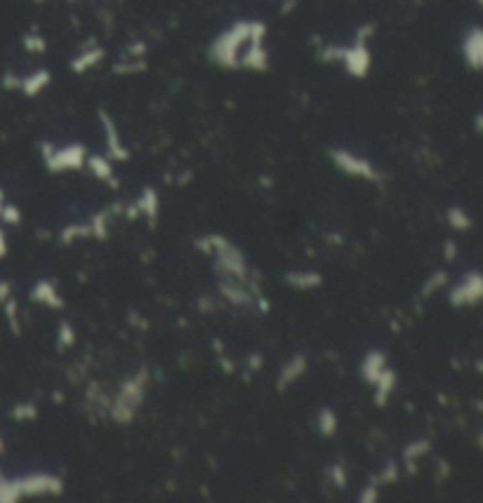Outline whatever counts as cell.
Here are the masks:
<instances>
[{
    "mask_svg": "<svg viewBox=\"0 0 483 503\" xmlns=\"http://www.w3.org/2000/svg\"><path fill=\"white\" fill-rule=\"evenodd\" d=\"M255 36H266V24L257 19H239L232 26H227L222 33L214 36L210 43V61L227 71H236L241 68V52L245 50Z\"/></svg>",
    "mask_w": 483,
    "mask_h": 503,
    "instance_id": "obj_1",
    "label": "cell"
},
{
    "mask_svg": "<svg viewBox=\"0 0 483 503\" xmlns=\"http://www.w3.org/2000/svg\"><path fill=\"white\" fill-rule=\"evenodd\" d=\"M147 381H149V371L140 369L135 376H130L120 383L118 396L113 398L109 405V414L113 421L116 423H133L135 421V416L142 407L144 393H147Z\"/></svg>",
    "mask_w": 483,
    "mask_h": 503,
    "instance_id": "obj_2",
    "label": "cell"
},
{
    "mask_svg": "<svg viewBox=\"0 0 483 503\" xmlns=\"http://www.w3.org/2000/svg\"><path fill=\"white\" fill-rule=\"evenodd\" d=\"M198 247H201V252L212 254L214 266H217V270L224 277H236V280H245V277H248V264H245L241 250L229 243L227 238L212 233L208 238H203L201 243H198Z\"/></svg>",
    "mask_w": 483,
    "mask_h": 503,
    "instance_id": "obj_3",
    "label": "cell"
},
{
    "mask_svg": "<svg viewBox=\"0 0 483 503\" xmlns=\"http://www.w3.org/2000/svg\"><path fill=\"white\" fill-rule=\"evenodd\" d=\"M373 33H375V24H361L356 28L354 43L344 45L340 64L344 66L347 75H351V78L356 80L368 78V73H370L373 68V52H370V45H368Z\"/></svg>",
    "mask_w": 483,
    "mask_h": 503,
    "instance_id": "obj_4",
    "label": "cell"
},
{
    "mask_svg": "<svg viewBox=\"0 0 483 503\" xmlns=\"http://www.w3.org/2000/svg\"><path fill=\"white\" fill-rule=\"evenodd\" d=\"M41 158L43 165L50 174H61V172H78L85 167L88 160V149L83 144H66V146H55L50 142L41 144Z\"/></svg>",
    "mask_w": 483,
    "mask_h": 503,
    "instance_id": "obj_5",
    "label": "cell"
},
{
    "mask_svg": "<svg viewBox=\"0 0 483 503\" xmlns=\"http://www.w3.org/2000/svg\"><path fill=\"white\" fill-rule=\"evenodd\" d=\"M328 156H331L333 165L347 176H354V179H363V181H380L382 179L380 169L375 167L368 158L358 156V153H351L347 149H331L328 151Z\"/></svg>",
    "mask_w": 483,
    "mask_h": 503,
    "instance_id": "obj_6",
    "label": "cell"
},
{
    "mask_svg": "<svg viewBox=\"0 0 483 503\" xmlns=\"http://www.w3.org/2000/svg\"><path fill=\"white\" fill-rule=\"evenodd\" d=\"M21 497H59L64 492V480L52 473H31L17 477Z\"/></svg>",
    "mask_w": 483,
    "mask_h": 503,
    "instance_id": "obj_7",
    "label": "cell"
},
{
    "mask_svg": "<svg viewBox=\"0 0 483 503\" xmlns=\"http://www.w3.org/2000/svg\"><path fill=\"white\" fill-rule=\"evenodd\" d=\"M450 304L453 306H472L477 304V301L483 299V275L479 270H472V273H467L462 277V282L455 285L453 290L448 294Z\"/></svg>",
    "mask_w": 483,
    "mask_h": 503,
    "instance_id": "obj_8",
    "label": "cell"
},
{
    "mask_svg": "<svg viewBox=\"0 0 483 503\" xmlns=\"http://www.w3.org/2000/svg\"><path fill=\"white\" fill-rule=\"evenodd\" d=\"M264 38L266 36H255L245 45V50L241 52V68L255 71V73L269 71V50H266L264 45Z\"/></svg>",
    "mask_w": 483,
    "mask_h": 503,
    "instance_id": "obj_9",
    "label": "cell"
},
{
    "mask_svg": "<svg viewBox=\"0 0 483 503\" xmlns=\"http://www.w3.org/2000/svg\"><path fill=\"white\" fill-rule=\"evenodd\" d=\"M99 122H102V129H104V139H106V149H109V158L113 160H130V151L128 146L123 144V137H120V129L116 125V120L111 118L104 108H99Z\"/></svg>",
    "mask_w": 483,
    "mask_h": 503,
    "instance_id": "obj_10",
    "label": "cell"
},
{
    "mask_svg": "<svg viewBox=\"0 0 483 503\" xmlns=\"http://www.w3.org/2000/svg\"><path fill=\"white\" fill-rule=\"evenodd\" d=\"M50 83H52V73L48 68H36L33 73H26L19 78V92L24 97L33 99L38 95H43V92L50 88Z\"/></svg>",
    "mask_w": 483,
    "mask_h": 503,
    "instance_id": "obj_11",
    "label": "cell"
},
{
    "mask_svg": "<svg viewBox=\"0 0 483 503\" xmlns=\"http://www.w3.org/2000/svg\"><path fill=\"white\" fill-rule=\"evenodd\" d=\"M104 57H106L104 48H99V45H90L88 50L78 52L71 61H68V68H71L76 75H83V73H88V71H92V68H97L99 64H102Z\"/></svg>",
    "mask_w": 483,
    "mask_h": 503,
    "instance_id": "obj_12",
    "label": "cell"
},
{
    "mask_svg": "<svg viewBox=\"0 0 483 503\" xmlns=\"http://www.w3.org/2000/svg\"><path fill=\"white\" fill-rule=\"evenodd\" d=\"M462 54H464L467 64H469L472 68H479V71H483V28L474 26L469 33L464 36Z\"/></svg>",
    "mask_w": 483,
    "mask_h": 503,
    "instance_id": "obj_13",
    "label": "cell"
},
{
    "mask_svg": "<svg viewBox=\"0 0 483 503\" xmlns=\"http://www.w3.org/2000/svg\"><path fill=\"white\" fill-rule=\"evenodd\" d=\"M304 371H306V358H304V355H293V358H290L286 365L281 367L279 381H276V388L283 393V391L288 388V386H293L297 378H302Z\"/></svg>",
    "mask_w": 483,
    "mask_h": 503,
    "instance_id": "obj_14",
    "label": "cell"
},
{
    "mask_svg": "<svg viewBox=\"0 0 483 503\" xmlns=\"http://www.w3.org/2000/svg\"><path fill=\"white\" fill-rule=\"evenodd\" d=\"M219 292L234 306H250L252 299H255L252 292H248V287H243V280H236V277H224L219 285Z\"/></svg>",
    "mask_w": 483,
    "mask_h": 503,
    "instance_id": "obj_15",
    "label": "cell"
},
{
    "mask_svg": "<svg viewBox=\"0 0 483 503\" xmlns=\"http://www.w3.org/2000/svg\"><path fill=\"white\" fill-rule=\"evenodd\" d=\"M31 301H36V304H41V306H48V308H64V297H61L50 280H41L33 285V290H31Z\"/></svg>",
    "mask_w": 483,
    "mask_h": 503,
    "instance_id": "obj_16",
    "label": "cell"
},
{
    "mask_svg": "<svg viewBox=\"0 0 483 503\" xmlns=\"http://www.w3.org/2000/svg\"><path fill=\"white\" fill-rule=\"evenodd\" d=\"M387 369V355L382 351H368L361 360V376L365 378V383H375L378 376Z\"/></svg>",
    "mask_w": 483,
    "mask_h": 503,
    "instance_id": "obj_17",
    "label": "cell"
},
{
    "mask_svg": "<svg viewBox=\"0 0 483 503\" xmlns=\"http://www.w3.org/2000/svg\"><path fill=\"white\" fill-rule=\"evenodd\" d=\"M286 282L293 290H316L323 285V275L316 270H290L286 275Z\"/></svg>",
    "mask_w": 483,
    "mask_h": 503,
    "instance_id": "obj_18",
    "label": "cell"
},
{
    "mask_svg": "<svg viewBox=\"0 0 483 503\" xmlns=\"http://www.w3.org/2000/svg\"><path fill=\"white\" fill-rule=\"evenodd\" d=\"M394 388H396V371L387 367V369L378 376V381L373 383L375 405H378V407H385V405H387V398L392 396Z\"/></svg>",
    "mask_w": 483,
    "mask_h": 503,
    "instance_id": "obj_19",
    "label": "cell"
},
{
    "mask_svg": "<svg viewBox=\"0 0 483 503\" xmlns=\"http://www.w3.org/2000/svg\"><path fill=\"white\" fill-rule=\"evenodd\" d=\"M158 207H160L158 193L153 191V189H144L142 198L137 200L135 210H137V212H142L144 216H147L151 226H156V219H158Z\"/></svg>",
    "mask_w": 483,
    "mask_h": 503,
    "instance_id": "obj_20",
    "label": "cell"
},
{
    "mask_svg": "<svg viewBox=\"0 0 483 503\" xmlns=\"http://www.w3.org/2000/svg\"><path fill=\"white\" fill-rule=\"evenodd\" d=\"M85 165H88L90 172L95 174L97 179H102V181H109L111 176H113V165H111V160L106 158V156H99V153H92V156H88Z\"/></svg>",
    "mask_w": 483,
    "mask_h": 503,
    "instance_id": "obj_21",
    "label": "cell"
},
{
    "mask_svg": "<svg viewBox=\"0 0 483 503\" xmlns=\"http://www.w3.org/2000/svg\"><path fill=\"white\" fill-rule=\"evenodd\" d=\"M316 428L323 438H333L337 433V414L331 407H321L316 414Z\"/></svg>",
    "mask_w": 483,
    "mask_h": 503,
    "instance_id": "obj_22",
    "label": "cell"
},
{
    "mask_svg": "<svg viewBox=\"0 0 483 503\" xmlns=\"http://www.w3.org/2000/svg\"><path fill=\"white\" fill-rule=\"evenodd\" d=\"M21 499V492H19V485H17V477H5L0 475V503H14Z\"/></svg>",
    "mask_w": 483,
    "mask_h": 503,
    "instance_id": "obj_23",
    "label": "cell"
},
{
    "mask_svg": "<svg viewBox=\"0 0 483 503\" xmlns=\"http://www.w3.org/2000/svg\"><path fill=\"white\" fill-rule=\"evenodd\" d=\"M21 45L28 54H45L48 52V41L41 33H24L21 38Z\"/></svg>",
    "mask_w": 483,
    "mask_h": 503,
    "instance_id": "obj_24",
    "label": "cell"
},
{
    "mask_svg": "<svg viewBox=\"0 0 483 503\" xmlns=\"http://www.w3.org/2000/svg\"><path fill=\"white\" fill-rule=\"evenodd\" d=\"M90 235H92L90 223H73V226H66L64 231H61V243L68 245V243H73V240L90 238Z\"/></svg>",
    "mask_w": 483,
    "mask_h": 503,
    "instance_id": "obj_25",
    "label": "cell"
},
{
    "mask_svg": "<svg viewBox=\"0 0 483 503\" xmlns=\"http://www.w3.org/2000/svg\"><path fill=\"white\" fill-rule=\"evenodd\" d=\"M448 223L453 226L455 231H467V228H472V219H469V214H467L464 210H459V207H450L448 210Z\"/></svg>",
    "mask_w": 483,
    "mask_h": 503,
    "instance_id": "obj_26",
    "label": "cell"
},
{
    "mask_svg": "<svg viewBox=\"0 0 483 503\" xmlns=\"http://www.w3.org/2000/svg\"><path fill=\"white\" fill-rule=\"evenodd\" d=\"M429 450H432V445H429V440H415V443H410L408 447L403 450V459L405 461H417L420 456L427 454Z\"/></svg>",
    "mask_w": 483,
    "mask_h": 503,
    "instance_id": "obj_27",
    "label": "cell"
},
{
    "mask_svg": "<svg viewBox=\"0 0 483 503\" xmlns=\"http://www.w3.org/2000/svg\"><path fill=\"white\" fill-rule=\"evenodd\" d=\"M10 414H12V419H17V421H33L38 416V409L33 402H19V405L12 407Z\"/></svg>",
    "mask_w": 483,
    "mask_h": 503,
    "instance_id": "obj_28",
    "label": "cell"
},
{
    "mask_svg": "<svg viewBox=\"0 0 483 503\" xmlns=\"http://www.w3.org/2000/svg\"><path fill=\"white\" fill-rule=\"evenodd\" d=\"M147 68V61H144L142 57H137L135 61H120V64L113 66V71L120 73V75H125V73H140Z\"/></svg>",
    "mask_w": 483,
    "mask_h": 503,
    "instance_id": "obj_29",
    "label": "cell"
},
{
    "mask_svg": "<svg viewBox=\"0 0 483 503\" xmlns=\"http://www.w3.org/2000/svg\"><path fill=\"white\" fill-rule=\"evenodd\" d=\"M0 221H3L5 226H17V223L21 221V212H19V207H17V205L5 203V205H3V212H0Z\"/></svg>",
    "mask_w": 483,
    "mask_h": 503,
    "instance_id": "obj_30",
    "label": "cell"
},
{
    "mask_svg": "<svg viewBox=\"0 0 483 503\" xmlns=\"http://www.w3.org/2000/svg\"><path fill=\"white\" fill-rule=\"evenodd\" d=\"M106 216H109V212H99L95 214L90 219V231H92V235L99 238V240H104L106 238Z\"/></svg>",
    "mask_w": 483,
    "mask_h": 503,
    "instance_id": "obj_31",
    "label": "cell"
},
{
    "mask_svg": "<svg viewBox=\"0 0 483 503\" xmlns=\"http://www.w3.org/2000/svg\"><path fill=\"white\" fill-rule=\"evenodd\" d=\"M3 311H5V318L10 322V329L14 334H19V318H17V301L14 299H7L3 304Z\"/></svg>",
    "mask_w": 483,
    "mask_h": 503,
    "instance_id": "obj_32",
    "label": "cell"
},
{
    "mask_svg": "<svg viewBox=\"0 0 483 503\" xmlns=\"http://www.w3.org/2000/svg\"><path fill=\"white\" fill-rule=\"evenodd\" d=\"M331 480H333V485L337 487V489H344V487H347V470H344L342 463H335V466H331Z\"/></svg>",
    "mask_w": 483,
    "mask_h": 503,
    "instance_id": "obj_33",
    "label": "cell"
},
{
    "mask_svg": "<svg viewBox=\"0 0 483 503\" xmlns=\"http://www.w3.org/2000/svg\"><path fill=\"white\" fill-rule=\"evenodd\" d=\"M396 473H398V470H396V466H394V463H389V466L385 468V470H382V473H378V475H375L373 477V485H389V482H394V480H396Z\"/></svg>",
    "mask_w": 483,
    "mask_h": 503,
    "instance_id": "obj_34",
    "label": "cell"
},
{
    "mask_svg": "<svg viewBox=\"0 0 483 503\" xmlns=\"http://www.w3.org/2000/svg\"><path fill=\"white\" fill-rule=\"evenodd\" d=\"M73 341H76V334H73L71 324H68V322H61V324H59V346L66 348V346H73Z\"/></svg>",
    "mask_w": 483,
    "mask_h": 503,
    "instance_id": "obj_35",
    "label": "cell"
},
{
    "mask_svg": "<svg viewBox=\"0 0 483 503\" xmlns=\"http://www.w3.org/2000/svg\"><path fill=\"white\" fill-rule=\"evenodd\" d=\"M441 285H446V273H443V270H441V273H434V275H432V280H427V282H425L422 294H425V297H429V294H434L436 290L441 287Z\"/></svg>",
    "mask_w": 483,
    "mask_h": 503,
    "instance_id": "obj_36",
    "label": "cell"
},
{
    "mask_svg": "<svg viewBox=\"0 0 483 503\" xmlns=\"http://www.w3.org/2000/svg\"><path fill=\"white\" fill-rule=\"evenodd\" d=\"M358 501H378V485H368L365 489H363V497H358Z\"/></svg>",
    "mask_w": 483,
    "mask_h": 503,
    "instance_id": "obj_37",
    "label": "cell"
},
{
    "mask_svg": "<svg viewBox=\"0 0 483 503\" xmlns=\"http://www.w3.org/2000/svg\"><path fill=\"white\" fill-rule=\"evenodd\" d=\"M7 299H12V285L7 280H0V306H3Z\"/></svg>",
    "mask_w": 483,
    "mask_h": 503,
    "instance_id": "obj_38",
    "label": "cell"
},
{
    "mask_svg": "<svg viewBox=\"0 0 483 503\" xmlns=\"http://www.w3.org/2000/svg\"><path fill=\"white\" fill-rule=\"evenodd\" d=\"M7 257V235H5V231L0 228V259H5Z\"/></svg>",
    "mask_w": 483,
    "mask_h": 503,
    "instance_id": "obj_39",
    "label": "cell"
},
{
    "mask_svg": "<svg viewBox=\"0 0 483 503\" xmlns=\"http://www.w3.org/2000/svg\"><path fill=\"white\" fill-rule=\"evenodd\" d=\"M453 257H455V245L453 243H446V259L453 261Z\"/></svg>",
    "mask_w": 483,
    "mask_h": 503,
    "instance_id": "obj_40",
    "label": "cell"
},
{
    "mask_svg": "<svg viewBox=\"0 0 483 503\" xmlns=\"http://www.w3.org/2000/svg\"><path fill=\"white\" fill-rule=\"evenodd\" d=\"M250 367H252V369L262 367V358H257V355H252V362H250Z\"/></svg>",
    "mask_w": 483,
    "mask_h": 503,
    "instance_id": "obj_41",
    "label": "cell"
},
{
    "mask_svg": "<svg viewBox=\"0 0 483 503\" xmlns=\"http://www.w3.org/2000/svg\"><path fill=\"white\" fill-rule=\"evenodd\" d=\"M474 122H477V129H479V132H483V113L477 115V120H474Z\"/></svg>",
    "mask_w": 483,
    "mask_h": 503,
    "instance_id": "obj_42",
    "label": "cell"
},
{
    "mask_svg": "<svg viewBox=\"0 0 483 503\" xmlns=\"http://www.w3.org/2000/svg\"><path fill=\"white\" fill-rule=\"evenodd\" d=\"M3 205H5V193L0 189V212H3Z\"/></svg>",
    "mask_w": 483,
    "mask_h": 503,
    "instance_id": "obj_43",
    "label": "cell"
},
{
    "mask_svg": "<svg viewBox=\"0 0 483 503\" xmlns=\"http://www.w3.org/2000/svg\"><path fill=\"white\" fill-rule=\"evenodd\" d=\"M477 443H479V447H481V450H483V430L479 433V438H477Z\"/></svg>",
    "mask_w": 483,
    "mask_h": 503,
    "instance_id": "obj_44",
    "label": "cell"
},
{
    "mask_svg": "<svg viewBox=\"0 0 483 503\" xmlns=\"http://www.w3.org/2000/svg\"><path fill=\"white\" fill-rule=\"evenodd\" d=\"M5 452V443H3V438H0V454Z\"/></svg>",
    "mask_w": 483,
    "mask_h": 503,
    "instance_id": "obj_45",
    "label": "cell"
},
{
    "mask_svg": "<svg viewBox=\"0 0 483 503\" xmlns=\"http://www.w3.org/2000/svg\"><path fill=\"white\" fill-rule=\"evenodd\" d=\"M477 3H479V5H481V7H483V0H477Z\"/></svg>",
    "mask_w": 483,
    "mask_h": 503,
    "instance_id": "obj_46",
    "label": "cell"
},
{
    "mask_svg": "<svg viewBox=\"0 0 483 503\" xmlns=\"http://www.w3.org/2000/svg\"><path fill=\"white\" fill-rule=\"evenodd\" d=\"M36 3H45V0H36Z\"/></svg>",
    "mask_w": 483,
    "mask_h": 503,
    "instance_id": "obj_47",
    "label": "cell"
},
{
    "mask_svg": "<svg viewBox=\"0 0 483 503\" xmlns=\"http://www.w3.org/2000/svg\"><path fill=\"white\" fill-rule=\"evenodd\" d=\"M0 475H3V470H0Z\"/></svg>",
    "mask_w": 483,
    "mask_h": 503,
    "instance_id": "obj_48",
    "label": "cell"
}]
</instances>
